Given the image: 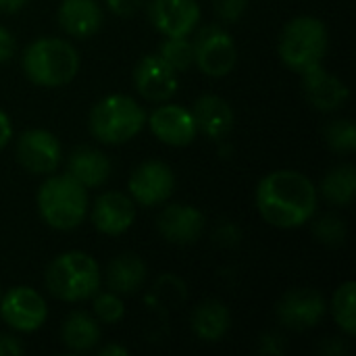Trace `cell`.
I'll return each mask as SVG.
<instances>
[{
	"label": "cell",
	"instance_id": "obj_3",
	"mask_svg": "<svg viewBox=\"0 0 356 356\" xmlns=\"http://www.w3.org/2000/svg\"><path fill=\"white\" fill-rule=\"evenodd\" d=\"M327 46L330 33L325 23L319 17L300 15L288 21L282 29L277 52L290 71L305 75L323 65Z\"/></svg>",
	"mask_w": 356,
	"mask_h": 356
},
{
	"label": "cell",
	"instance_id": "obj_30",
	"mask_svg": "<svg viewBox=\"0 0 356 356\" xmlns=\"http://www.w3.org/2000/svg\"><path fill=\"white\" fill-rule=\"evenodd\" d=\"M248 8V0H215V13L219 21L232 25L238 23Z\"/></svg>",
	"mask_w": 356,
	"mask_h": 356
},
{
	"label": "cell",
	"instance_id": "obj_12",
	"mask_svg": "<svg viewBox=\"0 0 356 356\" xmlns=\"http://www.w3.org/2000/svg\"><path fill=\"white\" fill-rule=\"evenodd\" d=\"M60 142L46 129H27L17 140V161L29 173L50 175L60 165Z\"/></svg>",
	"mask_w": 356,
	"mask_h": 356
},
{
	"label": "cell",
	"instance_id": "obj_26",
	"mask_svg": "<svg viewBox=\"0 0 356 356\" xmlns=\"http://www.w3.org/2000/svg\"><path fill=\"white\" fill-rule=\"evenodd\" d=\"M159 56L173 71L184 73L194 65V42L188 35L165 38L159 46Z\"/></svg>",
	"mask_w": 356,
	"mask_h": 356
},
{
	"label": "cell",
	"instance_id": "obj_5",
	"mask_svg": "<svg viewBox=\"0 0 356 356\" xmlns=\"http://www.w3.org/2000/svg\"><path fill=\"white\" fill-rule=\"evenodd\" d=\"M146 125V113L140 102L127 94H111L100 98L88 117L92 136L108 146L134 140Z\"/></svg>",
	"mask_w": 356,
	"mask_h": 356
},
{
	"label": "cell",
	"instance_id": "obj_20",
	"mask_svg": "<svg viewBox=\"0 0 356 356\" xmlns=\"http://www.w3.org/2000/svg\"><path fill=\"white\" fill-rule=\"evenodd\" d=\"M67 173L75 181H79L86 190L100 188L111 177V161L104 152H100L96 148L81 146L69 154Z\"/></svg>",
	"mask_w": 356,
	"mask_h": 356
},
{
	"label": "cell",
	"instance_id": "obj_28",
	"mask_svg": "<svg viewBox=\"0 0 356 356\" xmlns=\"http://www.w3.org/2000/svg\"><path fill=\"white\" fill-rule=\"evenodd\" d=\"M325 142L334 152L350 154L356 150V127L350 119L332 121L325 129Z\"/></svg>",
	"mask_w": 356,
	"mask_h": 356
},
{
	"label": "cell",
	"instance_id": "obj_16",
	"mask_svg": "<svg viewBox=\"0 0 356 356\" xmlns=\"http://www.w3.org/2000/svg\"><path fill=\"white\" fill-rule=\"evenodd\" d=\"M136 207L123 192H104L92 207V225L104 236H123L136 221Z\"/></svg>",
	"mask_w": 356,
	"mask_h": 356
},
{
	"label": "cell",
	"instance_id": "obj_7",
	"mask_svg": "<svg viewBox=\"0 0 356 356\" xmlns=\"http://www.w3.org/2000/svg\"><path fill=\"white\" fill-rule=\"evenodd\" d=\"M194 42V65L207 77H225L238 63V46L223 25L204 27Z\"/></svg>",
	"mask_w": 356,
	"mask_h": 356
},
{
	"label": "cell",
	"instance_id": "obj_1",
	"mask_svg": "<svg viewBox=\"0 0 356 356\" xmlns=\"http://www.w3.org/2000/svg\"><path fill=\"white\" fill-rule=\"evenodd\" d=\"M317 204V186L294 169L271 171L257 186V209L275 229L302 227L313 219Z\"/></svg>",
	"mask_w": 356,
	"mask_h": 356
},
{
	"label": "cell",
	"instance_id": "obj_37",
	"mask_svg": "<svg viewBox=\"0 0 356 356\" xmlns=\"http://www.w3.org/2000/svg\"><path fill=\"white\" fill-rule=\"evenodd\" d=\"M0 296H2V288H0Z\"/></svg>",
	"mask_w": 356,
	"mask_h": 356
},
{
	"label": "cell",
	"instance_id": "obj_14",
	"mask_svg": "<svg viewBox=\"0 0 356 356\" xmlns=\"http://www.w3.org/2000/svg\"><path fill=\"white\" fill-rule=\"evenodd\" d=\"M198 0H150L148 19L163 38L190 35L200 21Z\"/></svg>",
	"mask_w": 356,
	"mask_h": 356
},
{
	"label": "cell",
	"instance_id": "obj_17",
	"mask_svg": "<svg viewBox=\"0 0 356 356\" xmlns=\"http://www.w3.org/2000/svg\"><path fill=\"white\" fill-rule=\"evenodd\" d=\"M300 77H302V92L307 102L321 113H334L342 108L350 96L348 86L334 73L325 71L323 65Z\"/></svg>",
	"mask_w": 356,
	"mask_h": 356
},
{
	"label": "cell",
	"instance_id": "obj_15",
	"mask_svg": "<svg viewBox=\"0 0 356 356\" xmlns=\"http://www.w3.org/2000/svg\"><path fill=\"white\" fill-rule=\"evenodd\" d=\"M207 219L200 209L192 204H167L159 219V234L175 246H190L200 240Z\"/></svg>",
	"mask_w": 356,
	"mask_h": 356
},
{
	"label": "cell",
	"instance_id": "obj_34",
	"mask_svg": "<svg viewBox=\"0 0 356 356\" xmlns=\"http://www.w3.org/2000/svg\"><path fill=\"white\" fill-rule=\"evenodd\" d=\"M13 138V123H10V117L0 108V150L10 142Z\"/></svg>",
	"mask_w": 356,
	"mask_h": 356
},
{
	"label": "cell",
	"instance_id": "obj_33",
	"mask_svg": "<svg viewBox=\"0 0 356 356\" xmlns=\"http://www.w3.org/2000/svg\"><path fill=\"white\" fill-rule=\"evenodd\" d=\"M23 344L15 336H0V356L23 355Z\"/></svg>",
	"mask_w": 356,
	"mask_h": 356
},
{
	"label": "cell",
	"instance_id": "obj_13",
	"mask_svg": "<svg viewBox=\"0 0 356 356\" xmlns=\"http://www.w3.org/2000/svg\"><path fill=\"white\" fill-rule=\"evenodd\" d=\"M134 86L142 98L161 104L175 96L179 88L177 71H173L159 54H146L134 67Z\"/></svg>",
	"mask_w": 356,
	"mask_h": 356
},
{
	"label": "cell",
	"instance_id": "obj_24",
	"mask_svg": "<svg viewBox=\"0 0 356 356\" xmlns=\"http://www.w3.org/2000/svg\"><path fill=\"white\" fill-rule=\"evenodd\" d=\"M317 192L334 207H350L356 196V171L353 165H338L325 173Z\"/></svg>",
	"mask_w": 356,
	"mask_h": 356
},
{
	"label": "cell",
	"instance_id": "obj_18",
	"mask_svg": "<svg viewBox=\"0 0 356 356\" xmlns=\"http://www.w3.org/2000/svg\"><path fill=\"white\" fill-rule=\"evenodd\" d=\"M192 117L196 121L198 134H204L211 140H223L234 129V108L227 100L215 94L200 96L192 106Z\"/></svg>",
	"mask_w": 356,
	"mask_h": 356
},
{
	"label": "cell",
	"instance_id": "obj_8",
	"mask_svg": "<svg viewBox=\"0 0 356 356\" xmlns=\"http://www.w3.org/2000/svg\"><path fill=\"white\" fill-rule=\"evenodd\" d=\"M0 317L10 330L33 334L46 323L48 307L38 290L29 286H15L0 296Z\"/></svg>",
	"mask_w": 356,
	"mask_h": 356
},
{
	"label": "cell",
	"instance_id": "obj_19",
	"mask_svg": "<svg viewBox=\"0 0 356 356\" xmlns=\"http://www.w3.org/2000/svg\"><path fill=\"white\" fill-rule=\"evenodd\" d=\"M56 17L67 35L83 40L100 29L104 13L96 0H63Z\"/></svg>",
	"mask_w": 356,
	"mask_h": 356
},
{
	"label": "cell",
	"instance_id": "obj_4",
	"mask_svg": "<svg viewBox=\"0 0 356 356\" xmlns=\"http://www.w3.org/2000/svg\"><path fill=\"white\" fill-rule=\"evenodd\" d=\"M35 202L44 223L56 232L77 229L90 211L88 190L69 173L50 175L40 186Z\"/></svg>",
	"mask_w": 356,
	"mask_h": 356
},
{
	"label": "cell",
	"instance_id": "obj_23",
	"mask_svg": "<svg viewBox=\"0 0 356 356\" xmlns=\"http://www.w3.org/2000/svg\"><path fill=\"white\" fill-rule=\"evenodd\" d=\"M102 334L100 325L94 315L86 311H75L71 313L60 330V340L67 350L71 353H90L98 346Z\"/></svg>",
	"mask_w": 356,
	"mask_h": 356
},
{
	"label": "cell",
	"instance_id": "obj_9",
	"mask_svg": "<svg viewBox=\"0 0 356 356\" xmlns=\"http://www.w3.org/2000/svg\"><path fill=\"white\" fill-rule=\"evenodd\" d=\"M127 190L136 204L144 209L159 207L173 196L175 190L173 169L163 161H144L131 171Z\"/></svg>",
	"mask_w": 356,
	"mask_h": 356
},
{
	"label": "cell",
	"instance_id": "obj_36",
	"mask_svg": "<svg viewBox=\"0 0 356 356\" xmlns=\"http://www.w3.org/2000/svg\"><path fill=\"white\" fill-rule=\"evenodd\" d=\"M127 353H129V350L123 348V346H104V348L98 350V355L100 356H125Z\"/></svg>",
	"mask_w": 356,
	"mask_h": 356
},
{
	"label": "cell",
	"instance_id": "obj_25",
	"mask_svg": "<svg viewBox=\"0 0 356 356\" xmlns=\"http://www.w3.org/2000/svg\"><path fill=\"white\" fill-rule=\"evenodd\" d=\"M356 284L355 282H344L332 298V315L336 325L353 338L356 334Z\"/></svg>",
	"mask_w": 356,
	"mask_h": 356
},
{
	"label": "cell",
	"instance_id": "obj_10",
	"mask_svg": "<svg viewBox=\"0 0 356 356\" xmlns=\"http://www.w3.org/2000/svg\"><path fill=\"white\" fill-rule=\"evenodd\" d=\"M275 313L280 323L288 330L307 332L321 323L327 313V302L315 288H294L282 296Z\"/></svg>",
	"mask_w": 356,
	"mask_h": 356
},
{
	"label": "cell",
	"instance_id": "obj_27",
	"mask_svg": "<svg viewBox=\"0 0 356 356\" xmlns=\"http://www.w3.org/2000/svg\"><path fill=\"white\" fill-rule=\"evenodd\" d=\"M92 298H94L92 311H94L96 321L106 323V325H115L125 317V305H123V298L119 294H115L111 290L108 292L98 290Z\"/></svg>",
	"mask_w": 356,
	"mask_h": 356
},
{
	"label": "cell",
	"instance_id": "obj_6",
	"mask_svg": "<svg viewBox=\"0 0 356 356\" xmlns=\"http://www.w3.org/2000/svg\"><path fill=\"white\" fill-rule=\"evenodd\" d=\"M102 284L98 263L81 250L58 254L46 269V288L52 296L65 302L90 300Z\"/></svg>",
	"mask_w": 356,
	"mask_h": 356
},
{
	"label": "cell",
	"instance_id": "obj_11",
	"mask_svg": "<svg viewBox=\"0 0 356 356\" xmlns=\"http://www.w3.org/2000/svg\"><path fill=\"white\" fill-rule=\"evenodd\" d=\"M146 125L150 127V131L156 136L159 142L173 148L188 146L198 136L192 111H188L181 104H173L169 100L161 102L150 115H146Z\"/></svg>",
	"mask_w": 356,
	"mask_h": 356
},
{
	"label": "cell",
	"instance_id": "obj_2",
	"mask_svg": "<svg viewBox=\"0 0 356 356\" xmlns=\"http://www.w3.org/2000/svg\"><path fill=\"white\" fill-rule=\"evenodd\" d=\"M21 67L31 83L60 88L75 79L79 71V52L71 42L46 35L33 40L25 48Z\"/></svg>",
	"mask_w": 356,
	"mask_h": 356
},
{
	"label": "cell",
	"instance_id": "obj_21",
	"mask_svg": "<svg viewBox=\"0 0 356 356\" xmlns=\"http://www.w3.org/2000/svg\"><path fill=\"white\" fill-rule=\"evenodd\" d=\"M146 263L134 254V252H123L117 254L106 269V286L111 292L119 296H129L136 294L144 282H146Z\"/></svg>",
	"mask_w": 356,
	"mask_h": 356
},
{
	"label": "cell",
	"instance_id": "obj_22",
	"mask_svg": "<svg viewBox=\"0 0 356 356\" xmlns=\"http://www.w3.org/2000/svg\"><path fill=\"white\" fill-rule=\"evenodd\" d=\"M192 332L202 342H219L232 327V313L221 300H204L192 313Z\"/></svg>",
	"mask_w": 356,
	"mask_h": 356
},
{
	"label": "cell",
	"instance_id": "obj_29",
	"mask_svg": "<svg viewBox=\"0 0 356 356\" xmlns=\"http://www.w3.org/2000/svg\"><path fill=\"white\" fill-rule=\"evenodd\" d=\"M315 236L319 238V242L330 244V246H340L346 240V227L344 221L336 215H323L317 223H315Z\"/></svg>",
	"mask_w": 356,
	"mask_h": 356
},
{
	"label": "cell",
	"instance_id": "obj_32",
	"mask_svg": "<svg viewBox=\"0 0 356 356\" xmlns=\"http://www.w3.org/2000/svg\"><path fill=\"white\" fill-rule=\"evenodd\" d=\"M17 52V40L15 35L0 25V63H8Z\"/></svg>",
	"mask_w": 356,
	"mask_h": 356
},
{
	"label": "cell",
	"instance_id": "obj_35",
	"mask_svg": "<svg viewBox=\"0 0 356 356\" xmlns=\"http://www.w3.org/2000/svg\"><path fill=\"white\" fill-rule=\"evenodd\" d=\"M25 4H27V0H0V13L13 15V13H19Z\"/></svg>",
	"mask_w": 356,
	"mask_h": 356
},
{
	"label": "cell",
	"instance_id": "obj_31",
	"mask_svg": "<svg viewBox=\"0 0 356 356\" xmlns=\"http://www.w3.org/2000/svg\"><path fill=\"white\" fill-rule=\"evenodd\" d=\"M104 4L117 17H131L144 6V0H104Z\"/></svg>",
	"mask_w": 356,
	"mask_h": 356
}]
</instances>
